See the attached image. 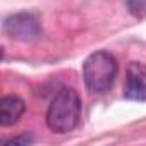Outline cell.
<instances>
[{
	"instance_id": "5",
	"label": "cell",
	"mask_w": 146,
	"mask_h": 146,
	"mask_svg": "<svg viewBox=\"0 0 146 146\" xmlns=\"http://www.w3.org/2000/svg\"><path fill=\"white\" fill-rule=\"evenodd\" d=\"M26 105L23 102V98H19L17 95H7L0 100V125L2 127H9L14 125L24 113Z\"/></svg>"
},
{
	"instance_id": "7",
	"label": "cell",
	"mask_w": 146,
	"mask_h": 146,
	"mask_svg": "<svg viewBox=\"0 0 146 146\" xmlns=\"http://www.w3.org/2000/svg\"><path fill=\"white\" fill-rule=\"evenodd\" d=\"M29 143H33V137H28V136H17L4 141V144H29Z\"/></svg>"
},
{
	"instance_id": "6",
	"label": "cell",
	"mask_w": 146,
	"mask_h": 146,
	"mask_svg": "<svg viewBox=\"0 0 146 146\" xmlns=\"http://www.w3.org/2000/svg\"><path fill=\"white\" fill-rule=\"evenodd\" d=\"M125 5L134 17H146V0H125Z\"/></svg>"
},
{
	"instance_id": "2",
	"label": "cell",
	"mask_w": 146,
	"mask_h": 146,
	"mask_svg": "<svg viewBox=\"0 0 146 146\" xmlns=\"http://www.w3.org/2000/svg\"><path fill=\"white\" fill-rule=\"evenodd\" d=\"M119 74V64L115 57L107 50L91 53L83 64V79L88 91L95 95H105L113 86Z\"/></svg>"
},
{
	"instance_id": "4",
	"label": "cell",
	"mask_w": 146,
	"mask_h": 146,
	"mask_svg": "<svg viewBox=\"0 0 146 146\" xmlns=\"http://www.w3.org/2000/svg\"><path fill=\"white\" fill-rule=\"evenodd\" d=\"M124 96L134 102H146V65L143 62H129L125 69Z\"/></svg>"
},
{
	"instance_id": "3",
	"label": "cell",
	"mask_w": 146,
	"mask_h": 146,
	"mask_svg": "<svg viewBox=\"0 0 146 146\" xmlns=\"http://www.w3.org/2000/svg\"><path fill=\"white\" fill-rule=\"evenodd\" d=\"M4 33L17 41H35L41 35L40 21L31 12H17L4 21Z\"/></svg>"
},
{
	"instance_id": "1",
	"label": "cell",
	"mask_w": 146,
	"mask_h": 146,
	"mask_svg": "<svg viewBox=\"0 0 146 146\" xmlns=\"http://www.w3.org/2000/svg\"><path fill=\"white\" fill-rule=\"evenodd\" d=\"M79 119H81L79 95L70 88H62L48 105L46 110L48 129L57 134H67L76 129Z\"/></svg>"
}]
</instances>
